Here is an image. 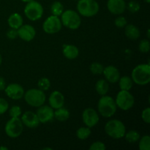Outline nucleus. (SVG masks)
I'll list each match as a JSON object with an SVG mask.
<instances>
[{"label": "nucleus", "instance_id": "obj_14", "mask_svg": "<svg viewBox=\"0 0 150 150\" xmlns=\"http://www.w3.org/2000/svg\"><path fill=\"white\" fill-rule=\"evenodd\" d=\"M18 37L26 42H30L36 35V30L35 28L29 24L22 25L17 29Z\"/></svg>", "mask_w": 150, "mask_h": 150}, {"label": "nucleus", "instance_id": "obj_15", "mask_svg": "<svg viewBox=\"0 0 150 150\" xmlns=\"http://www.w3.org/2000/svg\"><path fill=\"white\" fill-rule=\"evenodd\" d=\"M107 8L111 13L118 16L125 11L126 3L125 0H108Z\"/></svg>", "mask_w": 150, "mask_h": 150}, {"label": "nucleus", "instance_id": "obj_3", "mask_svg": "<svg viewBox=\"0 0 150 150\" xmlns=\"http://www.w3.org/2000/svg\"><path fill=\"white\" fill-rule=\"evenodd\" d=\"M77 10L79 15L83 17H93L100 10L99 4L95 0H78Z\"/></svg>", "mask_w": 150, "mask_h": 150}, {"label": "nucleus", "instance_id": "obj_13", "mask_svg": "<svg viewBox=\"0 0 150 150\" xmlns=\"http://www.w3.org/2000/svg\"><path fill=\"white\" fill-rule=\"evenodd\" d=\"M39 121L40 123H48L53 121L54 119V108H51L50 105H41L38 107V109L36 112Z\"/></svg>", "mask_w": 150, "mask_h": 150}, {"label": "nucleus", "instance_id": "obj_29", "mask_svg": "<svg viewBox=\"0 0 150 150\" xmlns=\"http://www.w3.org/2000/svg\"><path fill=\"white\" fill-rule=\"evenodd\" d=\"M38 88H39L40 90L45 92V91L48 90V89H50V87H51V81H50V80L48 78H41V79L38 81Z\"/></svg>", "mask_w": 150, "mask_h": 150}, {"label": "nucleus", "instance_id": "obj_10", "mask_svg": "<svg viewBox=\"0 0 150 150\" xmlns=\"http://www.w3.org/2000/svg\"><path fill=\"white\" fill-rule=\"evenodd\" d=\"M62 22L59 16H51L45 19L42 23V29L49 35H54L59 32L62 29Z\"/></svg>", "mask_w": 150, "mask_h": 150}, {"label": "nucleus", "instance_id": "obj_34", "mask_svg": "<svg viewBox=\"0 0 150 150\" xmlns=\"http://www.w3.org/2000/svg\"><path fill=\"white\" fill-rule=\"evenodd\" d=\"M127 19L123 16H118L114 21V24L118 28H124L127 25Z\"/></svg>", "mask_w": 150, "mask_h": 150}, {"label": "nucleus", "instance_id": "obj_5", "mask_svg": "<svg viewBox=\"0 0 150 150\" xmlns=\"http://www.w3.org/2000/svg\"><path fill=\"white\" fill-rule=\"evenodd\" d=\"M105 131L108 136L114 139H120L125 136L126 127L124 123L119 120H111L107 122Z\"/></svg>", "mask_w": 150, "mask_h": 150}, {"label": "nucleus", "instance_id": "obj_33", "mask_svg": "<svg viewBox=\"0 0 150 150\" xmlns=\"http://www.w3.org/2000/svg\"><path fill=\"white\" fill-rule=\"evenodd\" d=\"M9 114L11 117H20L21 115V108L18 105H13L10 108Z\"/></svg>", "mask_w": 150, "mask_h": 150}, {"label": "nucleus", "instance_id": "obj_36", "mask_svg": "<svg viewBox=\"0 0 150 150\" xmlns=\"http://www.w3.org/2000/svg\"><path fill=\"white\" fill-rule=\"evenodd\" d=\"M142 118L145 123H146V124H149L150 123V108L149 107H147V108H144V109L142 111Z\"/></svg>", "mask_w": 150, "mask_h": 150}, {"label": "nucleus", "instance_id": "obj_25", "mask_svg": "<svg viewBox=\"0 0 150 150\" xmlns=\"http://www.w3.org/2000/svg\"><path fill=\"white\" fill-rule=\"evenodd\" d=\"M64 12V6L60 1H56L51 6V13L53 16H60Z\"/></svg>", "mask_w": 150, "mask_h": 150}, {"label": "nucleus", "instance_id": "obj_6", "mask_svg": "<svg viewBox=\"0 0 150 150\" xmlns=\"http://www.w3.org/2000/svg\"><path fill=\"white\" fill-rule=\"evenodd\" d=\"M62 24L72 30H76L80 27L81 19L79 13L73 10H65L61 15Z\"/></svg>", "mask_w": 150, "mask_h": 150}, {"label": "nucleus", "instance_id": "obj_2", "mask_svg": "<svg viewBox=\"0 0 150 150\" xmlns=\"http://www.w3.org/2000/svg\"><path fill=\"white\" fill-rule=\"evenodd\" d=\"M131 79L135 83L144 86L150 82V65L141 64L135 67L131 73Z\"/></svg>", "mask_w": 150, "mask_h": 150}, {"label": "nucleus", "instance_id": "obj_37", "mask_svg": "<svg viewBox=\"0 0 150 150\" xmlns=\"http://www.w3.org/2000/svg\"><path fill=\"white\" fill-rule=\"evenodd\" d=\"M8 102L4 98H0V115L4 114L8 110Z\"/></svg>", "mask_w": 150, "mask_h": 150}, {"label": "nucleus", "instance_id": "obj_26", "mask_svg": "<svg viewBox=\"0 0 150 150\" xmlns=\"http://www.w3.org/2000/svg\"><path fill=\"white\" fill-rule=\"evenodd\" d=\"M125 140L129 143H136L140 139V134L136 130H130L125 134Z\"/></svg>", "mask_w": 150, "mask_h": 150}, {"label": "nucleus", "instance_id": "obj_41", "mask_svg": "<svg viewBox=\"0 0 150 150\" xmlns=\"http://www.w3.org/2000/svg\"><path fill=\"white\" fill-rule=\"evenodd\" d=\"M22 1H23V2H26V3H27V2H29V1H32V0H21Z\"/></svg>", "mask_w": 150, "mask_h": 150}, {"label": "nucleus", "instance_id": "obj_28", "mask_svg": "<svg viewBox=\"0 0 150 150\" xmlns=\"http://www.w3.org/2000/svg\"><path fill=\"white\" fill-rule=\"evenodd\" d=\"M139 147L140 150H149L150 149V136L148 135L142 136L139 139Z\"/></svg>", "mask_w": 150, "mask_h": 150}, {"label": "nucleus", "instance_id": "obj_45", "mask_svg": "<svg viewBox=\"0 0 150 150\" xmlns=\"http://www.w3.org/2000/svg\"><path fill=\"white\" fill-rule=\"evenodd\" d=\"M144 1L145 2H146V3H149L150 2V0H144Z\"/></svg>", "mask_w": 150, "mask_h": 150}, {"label": "nucleus", "instance_id": "obj_16", "mask_svg": "<svg viewBox=\"0 0 150 150\" xmlns=\"http://www.w3.org/2000/svg\"><path fill=\"white\" fill-rule=\"evenodd\" d=\"M21 120L23 125L29 128H36L40 123L36 113L32 111H26L24 114H22Z\"/></svg>", "mask_w": 150, "mask_h": 150}, {"label": "nucleus", "instance_id": "obj_18", "mask_svg": "<svg viewBox=\"0 0 150 150\" xmlns=\"http://www.w3.org/2000/svg\"><path fill=\"white\" fill-rule=\"evenodd\" d=\"M50 106L54 109L63 107L64 104V97L59 91H54L48 98Z\"/></svg>", "mask_w": 150, "mask_h": 150}, {"label": "nucleus", "instance_id": "obj_44", "mask_svg": "<svg viewBox=\"0 0 150 150\" xmlns=\"http://www.w3.org/2000/svg\"><path fill=\"white\" fill-rule=\"evenodd\" d=\"M43 149H49V150H51L52 149H51V148H50V147H45Z\"/></svg>", "mask_w": 150, "mask_h": 150}, {"label": "nucleus", "instance_id": "obj_4", "mask_svg": "<svg viewBox=\"0 0 150 150\" xmlns=\"http://www.w3.org/2000/svg\"><path fill=\"white\" fill-rule=\"evenodd\" d=\"M23 98L29 105L35 108L44 105L46 100V96L43 91L40 89H30L24 92Z\"/></svg>", "mask_w": 150, "mask_h": 150}, {"label": "nucleus", "instance_id": "obj_1", "mask_svg": "<svg viewBox=\"0 0 150 150\" xmlns=\"http://www.w3.org/2000/svg\"><path fill=\"white\" fill-rule=\"evenodd\" d=\"M98 109L100 115L103 117L109 118L113 117L117 110L115 100L111 96L103 95L98 101Z\"/></svg>", "mask_w": 150, "mask_h": 150}, {"label": "nucleus", "instance_id": "obj_19", "mask_svg": "<svg viewBox=\"0 0 150 150\" xmlns=\"http://www.w3.org/2000/svg\"><path fill=\"white\" fill-rule=\"evenodd\" d=\"M62 53L65 58L68 59H75L79 57V50L76 45L64 44L62 48Z\"/></svg>", "mask_w": 150, "mask_h": 150}, {"label": "nucleus", "instance_id": "obj_38", "mask_svg": "<svg viewBox=\"0 0 150 150\" xmlns=\"http://www.w3.org/2000/svg\"><path fill=\"white\" fill-rule=\"evenodd\" d=\"M7 37L9 38L10 40H14L16 39V38L18 37V32H17V29H10V30L7 31Z\"/></svg>", "mask_w": 150, "mask_h": 150}, {"label": "nucleus", "instance_id": "obj_17", "mask_svg": "<svg viewBox=\"0 0 150 150\" xmlns=\"http://www.w3.org/2000/svg\"><path fill=\"white\" fill-rule=\"evenodd\" d=\"M103 73L107 81L110 82V83H117L120 78V71L115 66L109 65L104 67Z\"/></svg>", "mask_w": 150, "mask_h": 150}, {"label": "nucleus", "instance_id": "obj_35", "mask_svg": "<svg viewBox=\"0 0 150 150\" xmlns=\"http://www.w3.org/2000/svg\"><path fill=\"white\" fill-rule=\"evenodd\" d=\"M89 150H105L106 146L102 142H95L92 143L89 146Z\"/></svg>", "mask_w": 150, "mask_h": 150}, {"label": "nucleus", "instance_id": "obj_24", "mask_svg": "<svg viewBox=\"0 0 150 150\" xmlns=\"http://www.w3.org/2000/svg\"><path fill=\"white\" fill-rule=\"evenodd\" d=\"M119 86L121 90H125V91H130L133 87V81L132 79L129 76H122L120 77L118 81Z\"/></svg>", "mask_w": 150, "mask_h": 150}, {"label": "nucleus", "instance_id": "obj_23", "mask_svg": "<svg viewBox=\"0 0 150 150\" xmlns=\"http://www.w3.org/2000/svg\"><path fill=\"white\" fill-rule=\"evenodd\" d=\"M70 111L65 108H59L54 111V118L59 122H65L70 118Z\"/></svg>", "mask_w": 150, "mask_h": 150}, {"label": "nucleus", "instance_id": "obj_30", "mask_svg": "<svg viewBox=\"0 0 150 150\" xmlns=\"http://www.w3.org/2000/svg\"><path fill=\"white\" fill-rule=\"evenodd\" d=\"M104 67L102 64L99 62H93L89 67L91 73L94 75H100L103 72Z\"/></svg>", "mask_w": 150, "mask_h": 150}, {"label": "nucleus", "instance_id": "obj_22", "mask_svg": "<svg viewBox=\"0 0 150 150\" xmlns=\"http://www.w3.org/2000/svg\"><path fill=\"white\" fill-rule=\"evenodd\" d=\"M95 90L100 95H105L109 90V84L106 80L100 79L95 84Z\"/></svg>", "mask_w": 150, "mask_h": 150}, {"label": "nucleus", "instance_id": "obj_21", "mask_svg": "<svg viewBox=\"0 0 150 150\" xmlns=\"http://www.w3.org/2000/svg\"><path fill=\"white\" fill-rule=\"evenodd\" d=\"M125 33L129 39L136 40L140 37V30L136 26L133 24H128L125 26Z\"/></svg>", "mask_w": 150, "mask_h": 150}, {"label": "nucleus", "instance_id": "obj_31", "mask_svg": "<svg viewBox=\"0 0 150 150\" xmlns=\"http://www.w3.org/2000/svg\"><path fill=\"white\" fill-rule=\"evenodd\" d=\"M126 7L129 12H130L131 13H135L140 10L141 5L138 1H130L127 3V4H126Z\"/></svg>", "mask_w": 150, "mask_h": 150}, {"label": "nucleus", "instance_id": "obj_43", "mask_svg": "<svg viewBox=\"0 0 150 150\" xmlns=\"http://www.w3.org/2000/svg\"><path fill=\"white\" fill-rule=\"evenodd\" d=\"M149 29H148V31H147V38L148 39H149Z\"/></svg>", "mask_w": 150, "mask_h": 150}, {"label": "nucleus", "instance_id": "obj_40", "mask_svg": "<svg viewBox=\"0 0 150 150\" xmlns=\"http://www.w3.org/2000/svg\"><path fill=\"white\" fill-rule=\"evenodd\" d=\"M8 148L5 147V146H0V150H7Z\"/></svg>", "mask_w": 150, "mask_h": 150}, {"label": "nucleus", "instance_id": "obj_9", "mask_svg": "<svg viewBox=\"0 0 150 150\" xmlns=\"http://www.w3.org/2000/svg\"><path fill=\"white\" fill-rule=\"evenodd\" d=\"M115 102L118 108L122 111H127L134 105L135 99L129 91L120 90L117 94Z\"/></svg>", "mask_w": 150, "mask_h": 150}, {"label": "nucleus", "instance_id": "obj_32", "mask_svg": "<svg viewBox=\"0 0 150 150\" xmlns=\"http://www.w3.org/2000/svg\"><path fill=\"white\" fill-rule=\"evenodd\" d=\"M150 48V42L148 39H144L140 42L139 45V49L142 53H148Z\"/></svg>", "mask_w": 150, "mask_h": 150}, {"label": "nucleus", "instance_id": "obj_11", "mask_svg": "<svg viewBox=\"0 0 150 150\" xmlns=\"http://www.w3.org/2000/svg\"><path fill=\"white\" fill-rule=\"evenodd\" d=\"M99 115L92 108H87L82 113V120L85 125L88 127H93L99 122Z\"/></svg>", "mask_w": 150, "mask_h": 150}, {"label": "nucleus", "instance_id": "obj_46", "mask_svg": "<svg viewBox=\"0 0 150 150\" xmlns=\"http://www.w3.org/2000/svg\"><path fill=\"white\" fill-rule=\"evenodd\" d=\"M73 1H78V0H73Z\"/></svg>", "mask_w": 150, "mask_h": 150}, {"label": "nucleus", "instance_id": "obj_7", "mask_svg": "<svg viewBox=\"0 0 150 150\" xmlns=\"http://www.w3.org/2000/svg\"><path fill=\"white\" fill-rule=\"evenodd\" d=\"M24 14L29 20L35 21L42 18L43 15V7L40 2L32 0L27 2L25 6Z\"/></svg>", "mask_w": 150, "mask_h": 150}, {"label": "nucleus", "instance_id": "obj_12", "mask_svg": "<svg viewBox=\"0 0 150 150\" xmlns=\"http://www.w3.org/2000/svg\"><path fill=\"white\" fill-rule=\"evenodd\" d=\"M4 92H5L6 95L10 99L18 100L23 98L25 91L20 84L13 83L6 86Z\"/></svg>", "mask_w": 150, "mask_h": 150}, {"label": "nucleus", "instance_id": "obj_8", "mask_svg": "<svg viewBox=\"0 0 150 150\" xmlns=\"http://www.w3.org/2000/svg\"><path fill=\"white\" fill-rule=\"evenodd\" d=\"M23 130V125L19 117H11L7 122L4 130L7 136L10 138H17L21 135Z\"/></svg>", "mask_w": 150, "mask_h": 150}, {"label": "nucleus", "instance_id": "obj_42", "mask_svg": "<svg viewBox=\"0 0 150 150\" xmlns=\"http://www.w3.org/2000/svg\"><path fill=\"white\" fill-rule=\"evenodd\" d=\"M1 62H2V57H1V54H0V65L1 64Z\"/></svg>", "mask_w": 150, "mask_h": 150}, {"label": "nucleus", "instance_id": "obj_27", "mask_svg": "<svg viewBox=\"0 0 150 150\" xmlns=\"http://www.w3.org/2000/svg\"><path fill=\"white\" fill-rule=\"evenodd\" d=\"M91 135L90 127H81L76 131V136L80 140H86Z\"/></svg>", "mask_w": 150, "mask_h": 150}, {"label": "nucleus", "instance_id": "obj_20", "mask_svg": "<svg viewBox=\"0 0 150 150\" xmlns=\"http://www.w3.org/2000/svg\"><path fill=\"white\" fill-rule=\"evenodd\" d=\"M23 18L19 13H15L10 16L7 19V23L10 28L15 29H18L19 27L23 25Z\"/></svg>", "mask_w": 150, "mask_h": 150}, {"label": "nucleus", "instance_id": "obj_39", "mask_svg": "<svg viewBox=\"0 0 150 150\" xmlns=\"http://www.w3.org/2000/svg\"><path fill=\"white\" fill-rule=\"evenodd\" d=\"M6 86H7V85H6V82L4 79L3 77H1V76H0V90H4Z\"/></svg>", "mask_w": 150, "mask_h": 150}]
</instances>
